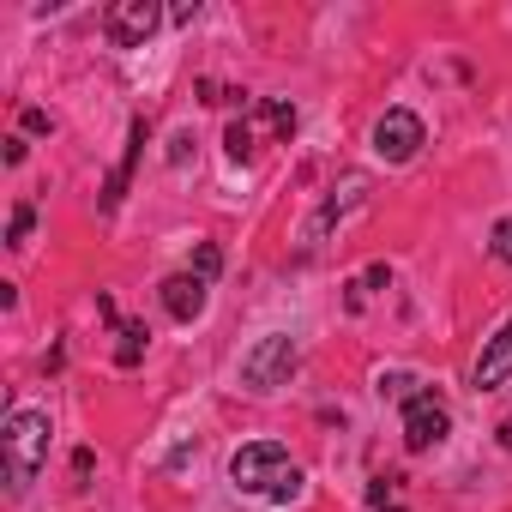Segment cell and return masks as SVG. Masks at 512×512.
I'll return each mask as SVG.
<instances>
[{"instance_id": "19", "label": "cell", "mask_w": 512, "mask_h": 512, "mask_svg": "<svg viewBox=\"0 0 512 512\" xmlns=\"http://www.w3.org/2000/svg\"><path fill=\"white\" fill-rule=\"evenodd\" d=\"M380 512H404V506H380Z\"/></svg>"}, {"instance_id": "16", "label": "cell", "mask_w": 512, "mask_h": 512, "mask_svg": "<svg viewBox=\"0 0 512 512\" xmlns=\"http://www.w3.org/2000/svg\"><path fill=\"white\" fill-rule=\"evenodd\" d=\"M31 223H37V211H31V205H19V211H13V247L31 235Z\"/></svg>"}, {"instance_id": "2", "label": "cell", "mask_w": 512, "mask_h": 512, "mask_svg": "<svg viewBox=\"0 0 512 512\" xmlns=\"http://www.w3.org/2000/svg\"><path fill=\"white\" fill-rule=\"evenodd\" d=\"M49 416L43 410H13L7 428H0V452H7V482L13 488H31L37 470L49 464Z\"/></svg>"}, {"instance_id": "9", "label": "cell", "mask_w": 512, "mask_h": 512, "mask_svg": "<svg viewBox=\"0 0 512 512\" xmlns=\"http://www.w3.org/2000/svg\"><path fill=\"white\" fill-rule=\"evenodd\" d=\"M139 151H145V121H133V133H127V157H121V169H115V175H109V187H103V211H115V205H121V193H127V175H133Z\"/></svg>"}, {"instance_id": "4", "label": "cell", "mask_w": 512, "mask_h": 512, "mask_svg": "<svg viewBox=\"0 0 512 512\" xmlns=\"http://www.w3.org/2000/svg\"><path fill=\"white\" fill-rule=\"evenodd\" d=\"M157 25H163V7H157V0H115V7L103 13V31H109L115 49H145V43L157 37Z\"/></svg>"}, {"instance_id": "6", "label": "cell", "mask_w": 512, "mask_h": 512, "mask_svg": "<svg viewBox=\"0 0 512 512\" xmlns=\"http://www.w3.org/2000/svg\"><path fill=\"white\" fill-rule=\"evenodd\" d=\"M422 115H410V109H386L380 121H374V151H380V163H410L416 151H422Z\"/></svg>"}, {"instance_id": "18", "label": "cell", "mask_w": 512, "mask_h": 512, "mask_svg": "<svg viewBox=\"0 0 512 512\" xmlns=\"http://www.w3.org/2000/svg\"><path fill=\"white\" fill-rule=\"evenodd\" d=\"M494 434H500V446H506V452H512V416H506V422H500V428H494Z\"/></svg>"}, {"instance_id": "17", "label": "cell", "mask_w": 512, "mask_h": 512, "mask_svg": "<svg viewBox=\"0 0 512 512\" xmlns=\"http://www.w3.org/2000/svg\"><path fill=\"white\" fill-rule=\"evenodd\" d=\"M25 133H55V121H49V109H25Z\"/></svg>"}, {"instance_id": "8", "label": "cell", "mask_w": 512, "mask_h": 512, "mask_svg": "<svg viewBox=\"0 0 512 512\" xmlns=\"http://www.w3.org/2000/svg\"><path fill=\"white\" fill-rule=\"evenodd\" d=\"M163 308H169V320L193 326V320L205 314V278H193V272H175V278H163Z\"/></svg>"}, {"instance_id": "15", "label": "cell", "mask_w": 512, "mask_h": 512, "mask_svg": "<svg viewBox=\"0 0 512 512\" xmlns=\"http://www.w3.org/2000/svg\"><path fill=\"white\" fill-rule=\"evenodd\" d=\"M488 253H494L500 266H512V217H500V223L488 229Z\"/></svg>"}, {"instance_id": "12", "label": "cell", "mask_w": 512, "mask_h": 512, "mask_svg": "<svg viewBox=\"0 0 512 512\" xmlns=\"http://www.w3.org/2000/svg\"><path fill=\"white\" fill-rule=\"evenodd\" d=\"M223 145H229V157H235V163H247V157H253V121H229Z\"/></svg>"}, {"instance_id": "14", "label": "cell", "mask_w": 512, "mask_h": 512, "mask_svg": "<svg viewBox=\"0 0 512 512\" xmlns=\"http://www.w3.org/2000/svg\"><path fill=\"white\" fill-rule=\"evenodd\" d=\"M217 272H223V253H217L211 241H199V247H193V278H205V284H211Z\"/></svg>"}, {"instance_id": "5", "label": "cell", "mask_w": 512, "mask_h": 512, "mask_svg": "<svg viewBox=\"0 0 512 512\" xmlns=\"http://www.w3.org/2000/svg\"><path fill=\"white\" fill-rule=\"evenodd\" d=\"M446 434H452L446 398H440V392H416V398L404 404V446H410V452H428V446H440Z\"/></svg>"}, {"instance_id": "1", "label": "cell", "mask_w": 512, "mask_h": 512, "mask_svg": "<svg viewBox=\"0 0 512 512\" xmlns=\"http://www.w3.org/2000/svg\"><path fill=\"white\" fill-rule=\"evenodd\" d=\"M229 482L241 494H266V500H302V470L278 440H253L229 458Z\"/></svg>"}, {"instance_id": "13", "label": "cell", "mask_w": 512, "mask_h": 512, "mask_svg": "<svg viewBox=\"0 0 512 512\" xmlns=\"http://www.w3.org/2000/svg\"><path fill=\"white\" fill-rule=\"evenodd\" d=\"M422 386H416V374H380V398H392V404H410Z\"/></svg>"}, {"instance_id": "3", "label": "cell", "mask_w": 512, "mask_h": 512, "mask_svg": "<svg viewBox=\"0 0 512 512\" xmlns=\"http://www.w3.org/2000/svg\"><path fill=\"white\" fill-rule=\"evenodd\" d=\"M296 338H284V332H272V338H260L247 356H241V386L247 392H278V386H290V374H296Z\"/></svg>"}, {"instance_id": "7", "label": "cell", "mask_w": 512, "mask_h": 512, "mask_svg": "<svg viewBox=\"0 0 512 512\" xmlns=\"http://www.w3.org/2000/svg\"><path fill=\"white\" fill-rule=\"evenodd\" d=\"M470 380H476V392H494V386H506V380H512V320L482 344V356H476V374H470Z\"/></svg>"}, {"instance_id": "10", "label": "cell", "mask_w": 512, "mask_h": 512, "mask_svg": "<svg viewBox=\"0 0 512 512\" xmlns=\"http://www.w3.org/2000/svg\"><path fill=\"white\" fill-rule=\"evenodd\" d=\"M115 332H121V344H115V362H121V368H139V356H145V344H151L145 320H121Z\"/></svg>"}, {"instance_id": "11", "label": "cell", "mask_w": 512, "mask_h": 512, "mask_svg": "<svg viewBox=\"0 0 512 512\" xmlns=\"http://www.w3.org/2000/svg\"><path fill=\"white\" fill-rule=\"evenodd\" d=\"M253 115H260V121H266V127H272L278 139H290V133H296V109H290V103H278V97L253 103Z\"/></svg>"}]
</instances>
